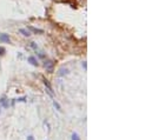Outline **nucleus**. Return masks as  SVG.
Wrapping results in <instances>:
<instances>
[{
	"label": "nucleus",
	"instance_id": "obj_14",
	"mask_svg": "<svg viewBox=\"0 0 152 140\" xmlns=\"http://www.w3.org/2000/svg\"><path fill=\"white\" fill-rule=\"evenodd\" d=\"M27 140H34V138L32 137V135H29V137H27Z\"/></svg>",
	"mask_w": 152,
	"mask_h": 140
},
{
	"label": "nucleus",
	"instance_id": "obj_1",
	"mask_svg": "<svg viewBox=\"0 0 152 140\" xmlns=\"http://www.w3.org/2000/svg\"><path fill=\"white\" fill-rule=\"evenodd\" d=\"M45 68L47 69L49 72H53V66H54V64H53V61H51V60H47L46 62H45Z\"/></svg>",
	"mask_w": 152,
	"mask_h": 140
},
{
	"label": "nucleus",
	"instance_id": "obj_13",
	"mask_svg": "<svg viewBox=\"0 0 152 140\" xmlns=\"http://www.w3.org/2000/svg\"><path fill=\"white\" fill-rule=\"evenodd\" d=\"M82 67H84V68H87V65H86V62H85V61H84V62H82Z\"/></svg>",
	"mask_w": 152,
	"mask_h": 140
},
{
	"label": "nucleus",
	"instance_id": "obj_9",
	"mask_svg": "<svg viewBox=\"0 0 152 140\" xmlns=\"http://www.w3.org/2000/svg\"><path fill=\"white\" fill-rule=\"evenodd\" d=\"M53 105H54V107H57V110H61V107H60V105L59 104H58V102L57 101H56V100H54V101H53Z\"/></svg>",
	"mask_w": 152,
	"mask_h": 140
},
{
	"label": "nucleus",
	"instance_id": "obj_12",
	"mask_svg": "<svg viewBox=\"0 0 152 140\" xmlns=\"http://www.w3.org/2000/svg\"><path fill=\"white\" fill-rule=\"evenodd\" d=\"M5 53V48H3V47H0V54H4Z\"/></svg>",
	"mask_w": 152,
	"mask_h": 140
},
{
	"label": "nucleus",
	"instance_id": "obj_7",
	"mask_svg": "<svg viewBox=\"0 0 152 140\" xmlns=\"http://www.w3.org/2000/svg\"><path fill=\"white\" fill-rule=\"evenodd\" d=\"M1 104H3V106H4V107H8V100L3 99V100H1Z\"/></svg>",
	"mask_w": 152,
	"mask_h": 140
},
{
	"label": "nucleus",
	"instance_id": "obj_10",
	"mask_svg": "<svg viewBox=\"0 0 152 140\" xmlns=\"http://www.w3.org/2000/svg\"><path fill=\"white\" fill-rule=\"evenodd\" d=\"M67 72H68V71H67L66 68H65V69L61 68V69H60V73L59 74H60V75H64V74H67Z\"/></svg>",
	"mask_w": 152,
	"mask_h": 140
},
{
	"label": "nucleus",
	"instance_id": "obj_5",
	"mask_svg": "<svg viewBox=\"0 0 152 140\" xmlns=\"http://www.w3.org/2000/svg\"><path fill=\"white\" fill-rule=\"evenodd\" d=\"M29 62H31L33 66H38V61H37V59L34 58V57H30V58H29Z\"/></svg>",
	"mask_w": 152,
	"mask_h": 140
},
{
	"label": "nucleus",
	"instance_id": "obj_4",
	"mask_svg": "<svg viewBox=\"0 0 152 140\" xmlns=\"http://www.w3.org/2000/svg\"><path fill=\"white\" fill-rule=\"evenodd\" d=\"M19 32H20V33L23 34L24 37H30V36H31V33H30V31L25 30V28H20V30H19Z\"/></svg>",
	"mask_w": 152,
	"mask_h": 140
},
{
	"label": "nucleus",
	"instance_id": "obj_6",
	"mask_svg": "<svg viewBox=\"0 0 152 140\" xmlns=\"http://www.w3.org/2000/svg\"><path fill=\"white\" fill-rule=\"evenodd\" d=\"M29 30L30 31H32V32H34V33H44V31L43 30H40V28H34V27H31V26H30L29 27Z\"/></svg>",
	"mask_w": 152,
	"mask_h": 140
},
{
	"label": "nucleus",
	"instance_id": "obj_11",
	"mask_svg": "<svg viewBox=\"0 0 152 140\" xmlns=\"http://www.w3.org/2000/svg\"><path fill=\"white\" fill-rule=\"evenodd\" d=\"M31 46H32V48H34L37 51V50H38V46L36 45V43H31Z\"/></svg>",
	"mask_w": 152,
	"mask_h": 140
},
{
	"label": "nucleus",
	"instance_id": "obj_2",
	"mask_svg": "<svg viewBox=\"0 0 152 140\" xmlns=\"http://www.w3.org/2000/svg\"><path fill=\"white\" fill-rule=\"evenodd\" d=\"M44 84H45V86H46V88H47L49 94L51 95V97H53V91H52V87H51V85L49 84V81H47L46 79H44Z\"/></svg>",
	"mask_w": 152,
	"mask_h": 140
},
{
	"label": "nucleus",
	"instance_id": "obj_3",
	"mask_svg": "<svg viewBox=\"0 0 152 140\" xmlns=\"http://www.w3.org/2000/svg\"><path fill=\"white\" fill-rule=\"evenodd\" d=\"M0 41L1 43H10V37L8 34H0Z\"/></svg>",
	"mask_w": 152,
	"mask_h": 140
},
{
	"label": "nucleus",
	"instance_id": "obj_8",
	"mask_svg": "<svg viewBox=\"0 0 152 140\" xmlns=\"http://www.w3.org/2000/svg\"><path fill=\"white\" fill-rule=\"evenodd\" d=\"M72 140H80L79 135H78L77 133H73V134H72Z\"/></svg>",
	"mask_w": 152,
	"mask_h": 140
}]
</instances>
